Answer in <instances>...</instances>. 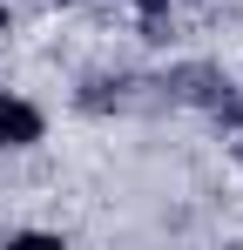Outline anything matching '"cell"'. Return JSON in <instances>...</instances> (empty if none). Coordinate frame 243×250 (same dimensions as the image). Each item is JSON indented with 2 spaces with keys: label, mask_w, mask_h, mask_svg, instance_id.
I'll list each match as a JSON object with an SVG mask.
<instances>
[{
  "label": "cell",
  "mask_w": 243,
  "mask_h": 250,
  "mask_svg": "<svg viewBox=\"0 0 243 250\" xmlns=\"http://www.w3.org/2000/svg\"><path fill=\"white\" fill-rule=\"evenodd\" d=\"M237 163H243V142H237Z\"/></svg>",
  "instance_id": "5b68a950"
},
{
  "label": "cell",
  "mask_w": 243,
  "mask_h": 250,
  "mask_svg": "<svg viewBox=\"0 0 243 250\" xmlns=\"http://www.w3.org/2000/svg\"><path fill=\"white\" fill-rule=\"evenodd\" d=\"M47 135V115H40L27 95H0V149H34Z\"/></svg>",
  "instance_id": "6da1fadb"
},
{
  "label": "cell",
  "mask_w": 243,
  "mask_h": 250,
  "mask_svg": "<svg viewBox=\"0 0 243 250\" xmlns=\"http://www.w3.org/2000/svg\"><path fill=\"white\" fill-rule=\"evenodd\" d=\"M7 27H14V14H7V0H0V34H7Z\"/></svg>",
  "instance_id": "277c9868"
},
{
  "label": "cell",
  "mask_w": 243,
  "mask_h": 250,
  "mask_svg": "<svg viewBox=\"0 0 243 250\" xmlns=\"http://www.w3.org/2000/svg\"><path fill=\"white\" fill-rule=\"evenodd\" d=\"M216 115H223V128H243V95H223Z\"/></svg>",
  "instance_id": "7a4b0ae2"
},
{
  "label": "cell",
  "mask_w": 243,
  "mask_h": 250,
  "mask_svg": "<svg viewBox=\"0 0 243 250\" xmlns=\"http://www.w3.org/2000/svg\"><path fill=\"white\" fill-rule=\"evenodd\" d=\"M135 7H142V14H162V7H176V0H135Z\"/></svg>",
  "instance_id": "3957f363"
}]
</instances>
